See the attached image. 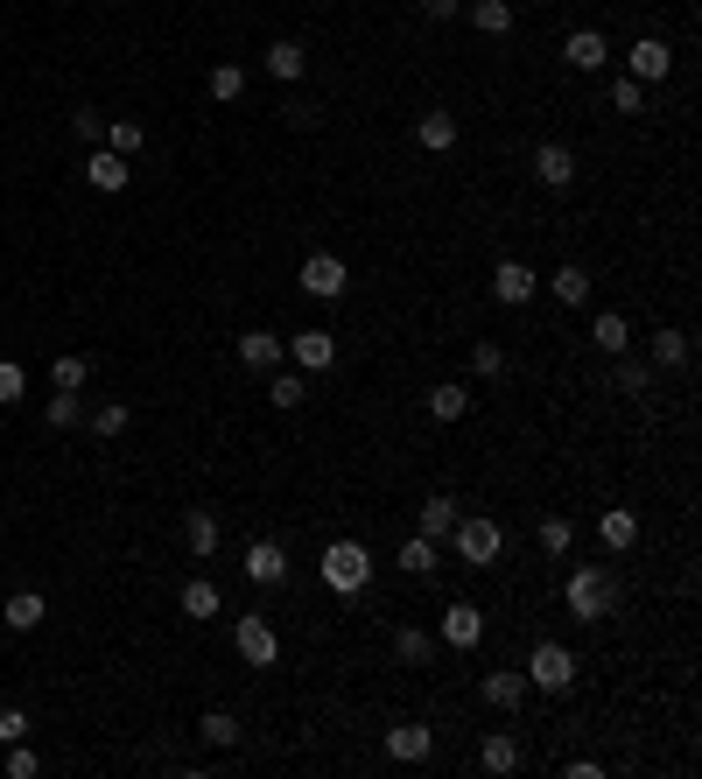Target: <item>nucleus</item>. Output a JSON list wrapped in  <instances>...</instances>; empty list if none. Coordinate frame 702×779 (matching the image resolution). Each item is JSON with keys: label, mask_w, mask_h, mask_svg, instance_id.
<instances>
[{"label": "nucleus", "mask_w": 702, "mask_h": 779, "mask_svg": "<svg viewBox=\"0 0 702 779\" xmlns=\"http://www.w3.org/2000/svg\"><path fill=\"white\" fill-rule=\"evenodd\" d=\"M520 674H527V688H541V695H570L576 688V653L562 647V639H541Z\"/></svg>", "instance_id": "1"}, {"label": "nucleus", "mask_w": 702, "mask_h": 779, "mask_svg": "<svg viewBox=\"0 0 702 779\" xmlns=\"http://www.w3.org/2000/svg\"><path fill=\"white\" fill-rule=\"evenodd\" d=\"M450 541H457V555H464L471 569H492V562L506 555V527H499V520H485V513H457Z\"/></svg>", "instance_id": "2"}, {"label": "nucleus", "mask_w": 702, "mask_h": 779, "mask_svg": "<svg viewBox=\"0 0 702 779\" xmlns=\"http://www.w3.org/2000/svg\"><path fill=\"white\" fill-rule=\"evenodd\" d=\"M562 597H570V611H576L584 625H604V611L618 604V590H611V576H604L597 562H584V569H576V576L562 583Z\"/></svg>", "instance_id": "3"}, {"label": "nucleus", "mask_w": 702, "mask_h": 779, "mask_svg": "<svg viewBox=\"0 0 702 779\" xmlns=\"http://www.w3.org/2000/svg\"><path fill=\"white\" fill-rule=\"evenodd\" d=\"M323 583H331L337 597H358L372 583V555L358 541H331V548H323Z\"/></svg>", "instance_id": "4"}, {"label": "nucleus", "mask_w": 702, "mask_h": 779, "mask_svg": "<svg viewBox=\"0 0 702 779\" xmlns=\"http://www.w3.org/2000/svg\"><path fill=\"white\" fill-rule=\"evenodd\" d=\"M232 647H239V661H246V667H260V674L281 661V639H275V625H267L260 611H246V618H232Z\"/></svg>", "instance_id": "5"}, {"label": "nucleus", "mask_w": 702, "mask_h": 779, "mask_svg": "<svg viewBox=\"0 0 702 779\" xmlns=\"http://www.w3.org/2000/svg\"><path fill=\"white\" fill-rule=\"evenodd\" d=\"M295 281H303V295H317V303H337V295L352 289V274H345V260H337V253H309Z\"/></svg>", "instance_id": "6"}, {"label": "nucleus", "mask_w": 702, "mask_h": 779, "mask_svg": "<svg viewBox=\"0 0 702 779\" xmlns=\"http://www.w3.org/2000/svg\"><path fill=\"white\" fill-rule=\"evenodd\" d=\"M281 352L295 358V372H331V366H337V337H331V331H295Z\"/></svg>", "instance_id": "7"}, {"label": "nucleus", "mask_w": 702, "mask_h": 779, "mask_svg": "<svg viewBox=\"0 0 702 779\" xmlns=\"http://www.w3.org/2000/svg\"><path fill=\"white\" fill-rule=\"evenodd\" d=\"M534 289H541V274H534L527 260H499L492 267V295H499L506 309H520V303H534Z\"/></svg>", "instance_id": "8"}, {"label": "nucleus", "mask_w": 702, "mask_h": 779, "mask_svg": "<svg viewBox=\"0 0 702 779\" xmlns=\"http://www.w3.org/2000/svg\"><path fill=\"white\" fill-rule=\"evenodd\" d=\"M625 64H633V78H639V85H661L667 71H675V50H667L661 36H639L633 50H625Z\"/></svg>", "instance_id": "9"}, {"label": "nucleus", "mask_w": 702, "mask_h": 779, "mask_svg": "<svg viewBox=\"0 0 702 779\" xmlns=\"http://www.w3.org/2000/svg\"><path fill=\"white\" fill-rule=\"evenodd\" d=\"M239 569H246V583H267V590H275V583H289V548L281 541H253Z\"/></svg>", "instance_id": "10"}, {"label": "nucleus", "mask_w": 702, "mask_h": 779, "mask_svg": "<svg viewBox=\"0 0 702 779\" xmlns=\"http://www.w3.org/2000/svg\"><path fill=\"white\" fill-rule=\"evenodd\" d=\"M429 752H436V730L429 724H394L386 730V758H400V766H422Z\"/></svg>", "instance_id": "11"}, {"label": "nucleus", "mask_w": 702, "mask_h": 779, "mask_svg": "<svg viewBox=\"0 0 702 779\" xmlns=\"http://www.w3.org/2000/svg\"><path fill=\"white\" fill-rule=\"evenodd\" d=\"M534 176H541L548 190H570V183H576V148L541 141V148H534Z\"/></svg>", "instance_id": "12"}, {"label": "nucleus", "mask_w": 702, "mask_h": 779, "mask_svg": "<svg viewBox=\"0 0 702 779\" xmlns=\"http://www.w3.org/2000/svg\"><path fill=\"white\" fill-rule=\"evenodd\" d=\"M477 639H485V611H477V604H450V611H443V647L471 653Z\"/></svg>", "instance_id": "13"}, {"label": "nucleus", "mask_w": 702, "mask_h": 779, "mask_svg": "<svg viewBox=\"0 0 702 779\" xmlns=\"http://www.w3.org/2000/svg\"><path fill=\"white\" fill-rule=\"evenodd\" d=\"M597 541H604L611 555H625V548L639 541V520H633V506H604V513H597Z\"/></svg>", "instance_id": "14"}, {"label": "nucleus", "mask_w": 702, "mask_h": 779, "mask_svg": "<svg viewBox=\"0 0 702 779\" xmlns=\"http://www.w3.org/2000/svg\"><path fill=\"white\" fill-rule=\"evenodd\" d=\"M562 64H570V71H604V64H611L604 36H597V28H576V36L562 42Z\"/></svg>", "instance_id": "15"}, {"label": "nucleus", "mask_w": 702, "mask_h": 779, "mask_svg": "<svg viewBox=\"0 0 702 779\" xmlns=\"http://www.w3.org/2000/svg\"><path fill=\"white\" fill-rule=\"evenodd\" d=\"M85 183H92V190H106V197H113V190H127V183H133V162L106 148V155H92V162H85Z\"/></svg>", "instance_id": "16"}, {"label": "nucleus", "mask_w": 702, "mask_h": 779, "mask_svg": "<svg viewBox=\"0 0 702 779\" xmlns=\"http://www.w3.org/2000/svg\"><path fill=\"white\" fill-rule=\"evenodd\" d=\"M477 695H485L492 710H520V702H527V674H506V667H492L485 681H477Z\"/></svg>", "instance_id": "17"}, {"label": "nucleus", "mask_w": 702, "mask_h": 779, "mask_svg": "<svg viewBox=\"0 0 702 779\" xmlns=\"http://www.w3.org/2000/svg\"><path fill=\"white\" fill-rule=\"evenodd\" d=\"M414 141H422L429 148V155H450V148H457V113H422V119H414Z\"/></svg>", "instance_id": "18"}, {"label": "nucleus", "mask_w": 702, "mask_h": 779, "mask_svg": "<svg viewBox=\"0 0 702 779\" xmlns=\"http://www.w3.org/2000/svg\"><path fill=\"white\" fill-rule=\"evenodd\" d=\"M239 366H246V372H275V366H281V337L239 331Z\"/></svg>", "instance_id": "19"}, {"label": "nucleus", "mask_w": 702, "mask_h": 779, "mask_svg": "<svg viewBox=\"0 0 702 779\" xmlns=\"http://www.w3.org/2000/svg\"><path fill=\"white\" fill-rule=\"evenodd\" d=\"M394 661H400V667H429V661H436V633L400 625V633H394Z\"/></svg>", "instance_id": "20"}, {"label": "nucleus", "mask_w": 702, "mask_h": 779, "mask_svg": "<svg viewBox=\"0 0 702 779\" xmlns=\"http://www.w3.org/2000/svg\"><path fill=\"white\" fill-rule=\"evenodd\" d=\"M477 766L485 772H520V738L513 730H492V738L477 744Z\"/></svg>", "instance_id": "21"}, {"label": "nucleus", "mask_w": 702, "mask_h": 779, "mask_svg": "<svg viewBox=\"0 0 702 779\" xmlns=\"http://www.w3.org/2000/svg\"><path fill=\"white\" fill-rule=\"evenodd\" d=\"M0 625H8V633H36L42 625V590H14L8 604H0Z\"/></svg>", "instance_id": "22"}, {"label": "nucleus", "mask_w": 702, "mask_h": 779, "mask_svg": "<svg viewBox=\"0 0 702 779\" xmlns=\"http://www.w3.org/2000/svg\"><path fill=\"white\" fill-rule=\"evenodd\" d=\"M464 14H471L477 36H513V8L506 0H464Z\"/></svg>", "instance_id": "23"}, {"label": "nucleus", "mask_w": 702, "mask_h": 779, "mask_svg": "<svg viewBox=\"0 0 702 779\" xmlns=\"http://www.w3.org/2000/svg\"><path fill=\"white\" fill-rule=\"evenodd\" d=\"M590 337H597V352L604 358H618V352H633V323L618 317V309H604V317L590 323Z\"/></svg>", "instance_id": "24"}, {"label": "nucleus", "mask_w": 702, "mask_h": 779, "mask_svg": "<svg viewBox=\"0 0 702 779\" xmlns=\"http://www.w3.org/2000/svg\"><path fill=\"white\" fill-rule=\"evenodd\" d=\"M267 71H275V78H303V71H309V50H303V42H289V36H281V42H267Z\"/></svg>", "instance_id": "25"}, {"label": "nucleus", "mask_w": 702, "mask_h": 779, "mask_svg": "<svg viewBox=\"0 0 702 779\" xmlns=\"http://www.w3.org/2000/svg\"><path fill=\"white\" fill-rule=\"evenodd\" d=\"M611 386H618V394H647L653 366H647V358H633V352H618V358H611Z\"/></svg>", "instance_id": "26"}, {"label": "nucleus", "mask_w": 702, "mask_h": 779, "mask_svg": "<svg viewBox=\"0 0 702 779\" xmlns=\"http://www.w3.org/2000/svg\"><path fill=\"white\" fill-rule=\"evenodd\" d=\"M218 604H226V597H218L212 576H190L183 583V618H218Z\"/></svg>", "instance_id": "27"}, {"label": "nucleus", "mask_w": 702, "mask_h": 779, "mask_svg": "<svg viewBox=\"0 0 702 779\" xmlns=\"http://www.w3.org/2000/svg\"><path fill=\"white\" fill-rule=\"evenodd\" d=\"M689 352H695L689 331H661V337H653V358H647V366H653V372H675V366H689Z\"/></svg>", "instance_id": "28"}, {"label": "nucleus", "mask_w": 702, "mask_h": 779, "mask_svg": "<svg viewBox=\"0 0 702 779\" xmlns=\"http://www.w3.org/2000/svg\"><path fill=\"white\" fill-rule=\"evenodd\" d=\"M548 289H556V303H590V274L576 260H562L556 274H548Z\"/></svg>", "instance_id": "29"}, {"label": "nucleus", "mask_w": 702, "mask_h": 779, "mask_svg": "<svg viewBox=\"0 0 702 779\" xmlns=\"http://www.w3.org/2000/svg\"><path fill=\"white\" fill-rule=\"evenodd\" d=\"M450 527H457V499H429L414 520V534H429V541H450Z\"/></svg>", "instance_id": "30"}, {"label": "nucleus", "mask_w": 702, "mask_h": 779, "mask_svg": "<svg viewBox=\"0 0 702 779\" xmlns=\"http://www.w3.org/2000/svg\"><path fill=\"white\" fill-rule=\"evenodd\" d=\"M85 380H92V358H78V352L50 366V386H56V394H85Z\"/></svg>", "instance_id": "31"}, {"label": "nucleus", "mask_w": 702, "mask_h": 779, "mask_svg": "<svg viewBox=\"0 0 702 779\" xmlns=\"http://www.w3.org/2000/svg\"><path fill=\"white\" fill-rule=\"evenodd\" d=\"M464 408H471V386H457V380H443L436 394H429V414H436V422H457Z\"/></svg>", "instance_id": "32"}, {"label": "nucleus", "mask_w": 702, "mask_h": 779, "mask_svg": "<svg viewBox=\"0 0 702 779\" xmlns=\"http://www.w3.org/2000/svg\"><path fill=\"white\" fill-rule=\"evenodd\" d=\"M183 541H190V555H218V513H190Z\"/></svg>", "instance_id": "33"}, {"label": "nucleus", "mask_w": 702, "mask_h": 779, "mask_svg": "<svg viewBox=\"0 0 702 779\" xmlns=\"http://www.w3.org/2000/svg\"><path fill=\"white\" fill-rule=\"evenodd\" d=\"M204 744H218V752H232V744H239V716L232 710H204Z\"/></svg>", "instance_id": "34"}, {"label": "nucleus", "mask_w": 702, "mask_h": 779, "mask_svg": "<svg viewBox=\"0 0 702 779\" xmlns=\"http://www.w3.org/2000/svg\"><path fill=\"white\" fill-rule=\"evenodd\" d=\"M267 400H275V408H303L309 380H303V372H275V380H267Z\"/></svg>", "instance_id": "35"}, {"label": "nucleus", "mask_w": 702, "mask_h": 779, "mask_svg": "<svg viewBox=\"0 0 702 779\" xmlns=\"http://www.w3.org/2000/svg\"><path fill=\"white\" fill-rule=\"evenodd\" d=\"M400 569H408V576H429V569H436V541H429V534L400 541Z\"/></svg>", "instance_id": "36"}, {"label": "nucleus", "mask_w": 702, "mask_h": 779, "mask_svg": "<svg viewBox=\"0 0 702 779\" xmlns=\"http://www.w3.org/2000/svg\"><path fill=\"white\" fill-rule=\"evenodd\" d=\"M239 92H246V71H239V64H212V99H218V106H232Z\"/></svg>", "instance_id": "37"}, {"label": "nucleus", "mask_w": 702, "mask_h": 779, "mask_svg": "<svg viewBox=\"0 0 702 779\" xmlns=\"http://www.w3.org/2000/svg\"><path fill=\"white\" fill-rule=\"evenodd\" d=\"M141 141H148V127H133V119H106V148H113V155H133Z\"/></svg>", "instance_id": "38"}, {"label": "nucleus", "mask_w": 702, "mask_h": 779, "mask_svg": "<svg viewBox=\"0 0 702 779\" xmlns=\"http://www.w3.org/2000/svg\"><path fill=\"white\" fill-rule=\"evenodd\" d=\"M570 541H576V527H570L562 513H548V520H541V548H548V555H570Z\"/></svg>", "instance_id": "39"}, {"label": "nucleus", "mask_w": 702, "mask_h": 779, "mask_svg": "<svg viewBox=\"0 0 702 779\" xmlns=\"http://www.w3.org/2000/svg\"><path fill=\"white\" fill-rule=\"evenodd\" d=\"M85 422V400L78 394H50V429H78Z\"/></svg>", "instance_id": "40"}, {"label": "nucleus", "mask_w": 702, "mask_h": 779, "mask_svg": "<svg viewBox=\"0 0 702 779\" xmlns=\"http://www.w3.org/2000/svg\"><path fill=\"white\" fill-rule=\"evenodd\" d=\"M22 394H28V372L14 366V358H0V408H14Z\"/></svg>", "instance_id": "41"}, {"label": "nucleus", "mask_w": 702, "mask_h": 779, "mask_svg": "<svg viewBox=\"0 0 702 779\" xmlns=\"http://www.w3.org/2000/svg\"><path fill=\"white\" fill-rule=\"evenodd\" d=\"M0 772H8V779H36V772H42V758L28 752V738H22V744H8V766H0Z\"/></svg>", "instance_id": "42"}, {"label": "nucleus", "mask_w": 702, "mask_h": 779, "mask_svg": "<svg viewBox=\"0 0 702 779\" xmlns=\"http://www.w3.org/2000/svg\"><path fill=\"white\" fill-rule=\"evenodd\" d=\"M471 372H485V380H499V372H506V352H499V344H471Z\"/></svg>", "instance_id": "43"}, {"label": "nucleus", "mask_w": 702, "mask_h": 779, "mask_svg": "<svg viewBox=\"0 0 702 779\" xmlns=\"http://www.w3.org/2000/svg\"><path fill=\"white\" fill-rule=\"evenodd\" d=\"M92 436H106V443H113V436H127V408H119V400H106V408L92 414Z\"/></svg>", "instance_id": "44"}, {"label": "nucleus", "mask_w": 702, "mask_h": 779, "mask_svg": "<svg viewBox=\"0 0 702 779\" xmlns=\"http://www.w3.org/2000/svg\"><path fill=\"white\" fill-rule=\"evenodd\" d=\"M611 106H618V113H639V106H647V85H639V78H618V85H611Z\"/></svg>", "instance_id": "45"}, {"label": "nucleus", "mask_w": 702, "mask_h": 779, "mask_svg": "<svg viewBox=\"0 0 702 779\" xmlns=\"http://www.w3.org/2000/svg\"><path fill=\"white\" fill-rule=\"evenodd\" d=\"M71 133H78V141H99V133H106V113L78 106V113H71Z\"/></svg>", "instance_id": "46"}, {"label": "nucleus", "mask_w": 702, "mask_h": 779, "mask_svg": "<svg viewBox=\"0 0 702 779\" xmlns=\"http://www.w3.org/2000/svg\"><path fill=\"white\" fill-rule=\"evenodd\" d=\"M22 738H28V710L8 702V710H0V744H22Z\"/></svg>", "instance_id": "47"}, {"label": "nucleus", "mask_w": 702, "mask_h": 779, "mask_svg": "<svg viewBox=\"0 0 702 779\" xmlns=\"http://www.w3.org/2000/svg\"><path fill=\"white\" fill-rule=\"evenodd\" d=\"M422 14H436V22H450V14H464V0H422Z\"/></svg>", "instance_id": "48"}]
</instances>
